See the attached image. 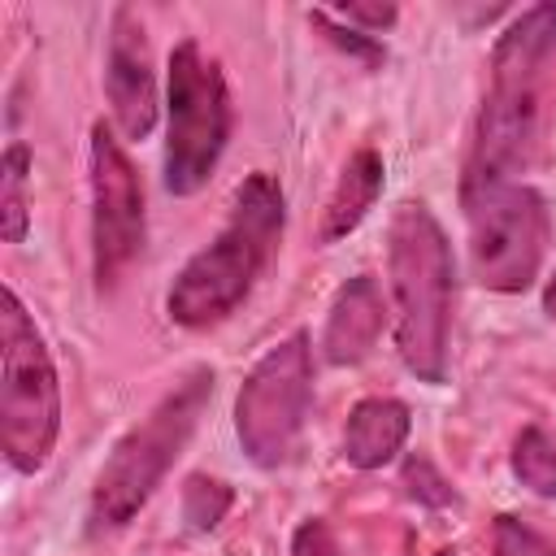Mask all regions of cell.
Wrapping results in <instances>:
<instances>
[{
	"instance_id": "6da1fadb",
	"label": "cell",
	"mask_w": 556,
	"mask_h": 556,
	"mask_svg": "<svg viewBox=\"0 0 556 556\" xmlns=\"http://www.w3.org/2000/svg\"><path fill=\"white\" fill-rule=\"evenodd\" d=\"M552 56H556V4L526 9L495 39L491 87L482 96V113L473 126L460 195L491 182H517V174L534 161L547 122Z\"/></svg>"
},
{
	"instance_id": "7a4b0ae2",
	"label": "cell",
	"mask_w": 556,
	"mask_h": 556,
	"mask_svg": "<svg viewBox=\"0 0 556 556\" xmlns=\"http://www.w3.org/2000/svg\"><path fill=\"white\" fill-rule=\"evenodd\" d=\"M282 187L274 174L256 169L239 182L235 204L226 226L217 230V239L208 248H200L174 278L169 295H165V313L169 321L187 326V330H204L226 321L248 291L256 287V278L265 274L278 239H282Z\"/></svg>"
},
{
	"instance_id": "3957f363",
	"label": "cell",
	"mask_w": 556,
	"mask_h": 556,
	"mask_svg": "<svg viewBox=\"0 0 556 556\" xmlns=\"http://www.w3.org/2000/svg\"><path fill=\"white\" fill-rule=\"evenodd\" d=\"M387 278L395 304L400 361L421 382H443L452 334V243L421 200H404L391 213Z\"/></svg>"
},
{
	"instance_id": "277c9868",
	"label": "cell",
	"mask_w": 556,
	"mask_h": 556,
	"mask_svg": "<svg viewBox=\"0 0 556 556\" xmlns=\"http://www.w3.org/2000/svg\"><path fill=\"white\" fill-rule=\"evenodd\" d=\"M213 400V369H191L161 404L135 421L109 452L91 486V521L96 526H126L161 486L178 452L187 447L191 430L200 426L204 404Z\"/></svg>"
},
{
	"instance_id": "5b68a950",
	"label": "cell",
	"mask_w": 556,
	"mask_h": 556,
	"mask_svg": "<svg viewBox=\"0 0 556 556\" xmlns=\"http://www.w3.org/2000/svg\"><path fill=\"white\" fill-rule=\"evenodd\" d=\"M61 434V382L13 287H0V447L17 473L48 465Z\"/></svg>"
},
{
	"instance_id": "8992f818",
	"label": "cell",
	"mask_w": 556,
	"mask_h": 556,
	"mask_svg": "<svg viewBox=\"0 0 556 556\" xmlns=\"http://www.w3.org/2000/svg\"><path fill=\"white\" fill-rule=\"evenodd\" d=\"M169 130H165V191L195 195L217 169L230 139V96L222 65L204 56L195 39H182L169 52L165 78Z\"/></svg>"
},
{
	"instance_id": "52a82bcc",
	"label": "cell",
	"mask_w": 556,
	"mask_h": 556,
	"mask_svg": "<svg viewBox=\"0 0 556 556\" xmlns=\"http://www.w3.org/2000/svg\"><path fill=\"white\" fill-rule=\"evenodd\" d=\"M460 204L469 222L473 278L500 295L530 291L543 269L547 239H552L543 195L526 182H491V187L465 191Z\"/></svg>"
},
{
	"instance_id": "ba28073f",
	"label": "cell",
	"mask_w": 556,
	"mask_h": 556,
	"mask_svg": "<svg viewBox=\"0 0 556 556\" xmlns=\"http://www.w3.org/2000/svg\"><path fill=\"white\" fill-rule=\"evenodd\" d=\"M313 408V348L304 330L274 343L235 395V434L252 465L274 469L291 456Z\"/></svg>"
},
{
	"instance_id": "9c48e42d",
	"label": "cell",
	"mask_w": 556,
	"mask_h": 556,
	"mask_svg": "<svg viewBox=\"0 0 556 556\" xmlns=\"http://www.w3.org/2000/svg\"><path fill=\"white\" fill-rule=\"evenodd\" d=\"M143 252V182L109 122L91 126V274L109 291Z\"/></svg>"
},
{
	"instance_id": "30bf717a",
	"label": "cell",
	"mask_w": 556,
	"mask_h": 556,
	"mask_svg": "<svg viewBox=\"0 0 556 556\" xmlns=\"http://www.w3.org/2000/svg\"><path fill=\"white\" fill-rule=\"evenodd\" d=\"M104 91L113 104V122L126 139H148L156 126V74L148 35L135 9H113L109 52H104Z\"/></svg>"
},
{
	"instance_id": "8fae6325",
	"label": "cell",
	"mask_w": 556,
	"mask_h": 556,
	"mask_svg": "<svg viewBox=\"0 0 556 556\" xmlns=\"http://www.w3.org/2000/svg\"><path fill=\"white\" fill-rule=\"evenodd\" d=\"M387 326V308H382V291L369 274H356L339 287L330 313H326V330H321V356L330 365H356L378 348V334Z\"/></svg>"
},
{
	"instance_id": "7c38bea8",
	"label": "cell",
	"mask_w": 556,
	"mask_h": 556,
	"mask_svg": "<svg viewBox=\"0 0 556 556\" xmlns=\"http://www.w3.org/2000/svg\"><path fill=\"white\" fill-rule=\"evenodd\" d=\"M413 430V413L404 400L369 395L348 413L343 426V460L352 469H382L400 456L404 439Z\"/></svg>"
},
{
	"instance_id": "4fadbf2b",
	"label": "cell",
	"mask_w": 556,
	"mask_h": 556,
	"mask_svg": "<svg viewBox=\"0 0 556 556\" xmlns=\"http://www.w3.org/2000/svg\"><path fill=\"white\" fill-rule=\"evenodd\" d=\"M382 174L387 169H382V156L374 148H356L348 156V165H343V174H339V182H334V191L326 200V213H321V226H317V243H334V239L352 235L369 217V208L382 195Z\"/></svg>"
},
{
	"instance_id": "5bb4252c",
	"label": "cell",
	"mask_w": 556,
	"mask_h": 556,
	"mask_svg": "<svg viewBox=\"0 0 556 556\" xmlns=\"http://www.w3.org/2000/svg\"><path fill=\"white\" fill-rule=\"evenodd\" d=\"M26 182H30V148L26 143H9L4 161H0V239L4 243H22L26 239V226H30Z\"/></svg>"
},
{
	"instance_id": "9a60e30c",
	"label": "cell",
	"mask_w": 556,
	"mask_h": 556,
	"mask_svg": "<svg viewBox=\"0 0 556 556\" xmlns=\"http://www.w3.org/2000/svg\"><path fill=\"white\" fill-rule=\"evenodd\" d=\"M513 473L543 500H556V439L539 426H526L513 443Z\"/></svg>"
},
{
	"instance_id": "2e32d148",
	"label": "cell",
	"mask_w": 556,
	"mask_h": 556,
	"mask_svg": "<svg viewBox=\"0 0 556 556\" xmlns=\"http://www.w3.org/2000/svg\"><path fill=\"white\" fill-rule=\"evenodd\" d=\"M235 504V491L222 482V478H208V473H191L187 486H182V521L191 530H213Z\"/></svg>"
},
{
	"instance_id": "e0dca14e",
	"label": "cell",
	"mask_w": 556,
	"mask_h": 556,
	"mask_svg": "<svg viewBox=\"0 0 556 556\" xmlns=\"http://www.w3.org/2000/svg\"><path fill=\"white\" fill-rule=\"evenodd\" d=\"M308 22L334 43V48H343L348 56H356L361 65H382V43L374 39V35H365V30H356V26H348V22H334V13L330 9H313L308 13Z\"/></svg>"
},
{
	"instance_id": "ac0fdd59",
	"label": "cell",
	"mask_w": 556,
	"mask_h": 556,
	"mask_svg": "<svg viewBox=\"0 0 556 556\" xmlns=\"http://www.w3.org/2000/svg\"><path fill=\"white\" fill-rule=\"evenodd\" d=\"M491 552L495 556H556V547L534 526H526L521 517H508V513H500L491 526Z\"/></svg>"
},
{
	"instance_id": "d6986e66",
	"label": "cell",
	"mask_w": 556,
	"mask_h": 556,
	"mask_svg": "<svg viewBox=\"0 0 556 556\" xmlns=\"http://www.w3.org/2000/svg\"><path fill=\"white\" fill-rule=\"evenodd\" d=\"M404 491H408L417 504H426V508H447V504H456V486H452L426 456H408V460H404Z\"/></svg>"
},
{
	"instance_id": "ffe728a7",
	"label": "cell",
	"mask_w": 556,
	"mask_h": 556,
	"mask_svg": "<svg viewBox=\"0 0 556 556\" xmlns=\"http://www.w3.org/2000/svg\"><path fill=\"white\" fill-rule=\"evenodd\" d=\"M291 556H339L334 530H330L321 517L300 521V526H295V534H291Z\"/></svg>"
},
{
	"instance_id": "44dd1931",
	"label": "cell",
	"mask_w": 556,
	"mask_h": 556,
	"mask_svg": "<svg viewBox=\"0 0 556 556\" xmlns=\"http://www.w3.org/2000/svg\"><path fill=\"white\" fill-rule=\"evenodd\" d=\"M334 17L348 26H369V30H387L395 22V4H334Z\"/></svg>"
},
{
	"instance_id": "7402d4cb",
	"label": "cell",
	"mask_w": 556,
	"mask_h": 556,
	"mask_svg": "<svg viewBox=\"0 0 556 556\" xmlns=\"http://www.w3.org/2000/svg\"><path fill=\"white\" fill-rule=\"evenodd\" d=\"M434 556H456V552H452V547H439V552H434Z\"/></svg>"
}]
</instances>
